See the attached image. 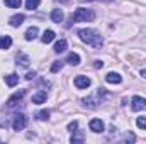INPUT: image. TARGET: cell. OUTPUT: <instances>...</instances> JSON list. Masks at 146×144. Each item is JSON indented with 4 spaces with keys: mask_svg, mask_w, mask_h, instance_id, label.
Returning a JSON list of instances; mask_svg holds the SVG:
<instances>
[{
    "mask_svg": "<svg viewBox=\"0 0 146 144\" xmlns=\"http://www.w3.org/2000/svg\"><path fill=\"white\" fill-rule=\"evenodd\" d=\"M36 117L39 120H48L49 119V110H39L36 114Z\"/></svg>",
    "mask_w": 146,
    "mask_h": 144,
    "instance_id": "cell-21",
    "label": "cell"
},
{
    "mask_svg": "<svg viewBox=\"0 0 146 144\" xmlns=\"http://www.w3.org/2000/svg\"><path fill=\"white\" fill-rule=\"evenodd\" d=\"M78 36H80V39H82L85 44H88V46H92V48H100L102 42H104L100 32L95 31V29H80V31H78Z\"/></svg>",
    "mask_w": 146,
    "mask_h": 144,
    "instance_id": "cell-1",
    "label": "cell"
},
{
    "mask_svg": "<svg viewBox=\"0 0 146 144\" xmlns=\"http://www.w3.org/2000/svg\"><path fill=\"white\" fill-rule=\"evenodd\" d=\"M72 143L73 144H82L83 143V136H72Z\"/></svg>",
    "mask_w": 146,
    "mask_h": 144,
    "instance_id": "cell-24",
    "label": "cell"
},
{
    "mask_svg": "<svg viewBox=\"0 0 146 144\" xmlns=\"http://www.w3.org/2000/svg\"><path fill=\"white\" fill-rule=\"evenodd\" d=\"M66 46H68V42H66V39H60L56 44H54V53H63V51H66Z\"/></svg>",
    "mask_w": 146,
    "mask_h": 144,
    "instance_id": "cell-12",
    "label": "cell"
},
{
    "mask_svg": "<svg viewBox=\"0 0 146 144\" xmlns=\"http://www.w3.org/2000/svg\"><path fill=\"white\" fill-rule=\"evenodd\" d=\"M136 124H138V127H141V129H146V115H143V117H138Z\"/></svg>",
    "mask_w": 146,
    "mask_h": 144,
    "instance_id": "cell-23",
    "label": "cell"
},
{
    "mask_svg": "<svg viewBox=\"0 0 146 144\" xmlns=\"http://www.w3.org/2000/svg\"><path fill=\"white\" fill-rule=\"evenodd\" d=\"M21 3H22V0H5V5L10 9H19Z\"/></svg>",
    "mask_w": 146,
    "mask_h": 144,
    "instance_id": "cell-20",
    "label": "cell"
},
{
    "mask_svg": "<svg viewBox=\"0 0 146 144\" xmlns=\"http://www.w3.org/2000/svg\"><path fill=\"white\" fill-rule=\"evenodd\" d=\"M34 76H36V71H29L27 75H26V80H33Z\"/></svg>",
    "mask_w": 146,
    "mask_h": 144,
    "instance_id": "cell-26",
    "label": "cell"
},
{
    "mask_svg": "<svg viewBox=\"0 0 146 144\" xmlns=\"http://www.w3.org/2000/svg\"><path fill=\"white\" fill-rule=\"evenodd\" d=\"M63 10L61 9H53V12H51V20L53 22H56V24H60V22H63Z\"/></svg>",
    "mask_w": 146,
    "mask_h": 144,
    "instance_id": "cell-9",
    "label": "cell"
},
{
    "mask_svg": "<svg viewBox=\"0 0 146 144\" xmlns=\"http://www.w3.org/2000/svg\"><path fill=\"white\" fill-rule=\"evenodd\" d=\"M66 61H68L72 66H76V65L80 63V56H78L76 53H70V54H68V58H66Z\"/></svg>",
    "mask_w": 146,
    "mask_h": 144,
    "instance_id": "cell-18",
    "label": "cell"
},
{
    "mask_svg": "<svg viewBox=\"0 0 146 144\" xmlns=\"http://www.w3.org/2000/svg\"><path fill=\"white\" fill-rule=\"evenodd\" d=\"M24 14H15V15H12L10 19H9V24L12 26V27H19L22 22H24Z\"/></svg>",
    "mask_w": 146,
    "mask_h": 144,
    "instance_id": "cell-8",
    "label": "cell"
},
{
    "mask_svg": "<svg viewBox=\"0 0 146 144\" xmlns=\"http://www.w3.org/2000/svg\"><path fill=\"white\" fill-rule=\"evenodd\" d=\"M88 127H90L92 132H104V122L100 119H92L90 124H88Z\"/></svg>",
    "mask_w": 146,
    "mask_h": 144,
    "instance_id": "cell-5",
    "label": "cell"
},
{
    "mask_svg": "<svg viewBox=\"0 0 146 144\" xmlns=\"http://www.w3.org/2000/svg\"><path fill=\"white\" fill-rule=\"evenodd\" d=\"M54 39V32L51 31V29H48V31H44L42 32V36H41V41L44 42V44H48V42H51Z\"/></svg>",
    "mask_w": 146,
    "mask_h": 144,
    "instance_id": "cell-16",
    "label": "cell"
},
{
    "mask_svg": "<svg viewBox=\"0 0 146 144\" xmlns=\"http://www.w3.org/2000/svg\"><path fill=\"white\" fill-rule=\"evenodd\" d=\"M61 68H63V63H61V61H54V63H53V66H51V71L56 73V71H60Z\"/></svg>",
    "mask_w": 146,
    "mask_h": 144,
    "instance_id": "cell-22",
    "label": "cell"
},
{
    "mask_svg": "<svg viewBox=\"0 0 146 144\" xmlns=\"http://www.w3.org/2000/svg\"><path fill=\"white\" fill-rule=\"evenodd\" d=\"M75 87L76 88H88L90 87V78H87V76H76L75 78Z\"/></svg>",
    "mask_w": 146,
    "mask_h": 144,
    "instance_id": "cell-6",
    "label": "cell"
},
{
    "mask_svg": "<svg viewBox=\"0 0 146 144\" xmlns=\"http://www.w3.org/2000/svg\"><path fill=\"white\" fill-rule=\"evenodd\" d=\"M37 34H39V29H37L36 26H34V27H29V29L26 31V41H33V39H36Z\"/></svg>",
    "mask_w": 146,
    "mask_h": 144,
    "instance_id": "cell-14",
    "label": "cell"
},
{
    "mask_svg": "<svg viewBox=\"0 0 146 144\" xmlns=\"http://www.w3.org/2000/svg\"><path fill=\"white\" fill-rule=\"evenodd\" d=\"M24 95H26V92H24V90H21V92L14 93V95L7 100V105H9V107H15V105H17V102H21V98H22Z\"/></svg>",
    "mask_w": 146,
    "mask_h": 144,
    "instance_id": "cell-7",
    "label": "cell"
},
{
    "mask_svg": "<svg viewBox=\"0 0 146 144\" xmlns=\"http://www.w3.org/2000/svg\"><path fill=\"white\" fill-rule=\"evenodd\" d=\"M95 19V14L90 10V9H83V7H78L75 10V14L72 15V22H90Z\"/></svg>",
    "mask_w": 146,
    "mask_h": 144,
    "instance_id": "cell-2",
    "label": "cell"
},
{
    "mask_svg": "<svg viewBox=\"0 0 146 144\" xmlns=\"http://www.w3.org/2000/svg\"><path fill=\"white\" fill-rule=\"evenodd\" d=\"M141 76H145L146 78V70H141Z\"/></svg>",
    "mask_w": 146,
    "mask_h": 144,
    "instance_id": "cell-28",
    "label": "cell"
},
{
    "mask_svg": "<svg viewBox=\"0 0 146 144\" xmlns=\"http://www.w3.org/2000/svg\"><path fill=\"white\" fill-rule=\"evenodd\" d=\"M76 129H78V122H75V120H73V122L68 124V131H70V132H75Z\"/></svg>",
    "mask_w": 146,
    "mask_h": 144,
    "instance_id": "cell-25",
    "label": "cell"
},
{
    "mask_svg": "<svg viewBox=\"0 0 146 144\" xmlns=\"http://www.w3.org/2000/svg\"><path fill=\"white\" fill-rule=\"evenodd\" d=\"M12 46V37L10 36H0V49H9Z\"/></svg>",
    "mask_w": 146,
    "mask_h": 144,
    "instance_id": "cell-13",
    "label": "cell"
},
{
    "mask_svg": "<svg viewBox=\"0 0 146 144\" xmlns=\"http://www.w3.org/2000/svg\"><path fill=\"white\" fill-rule=\"evenodd\" d=\"M131 102H133V105H131V107H133L134 112H139V110L146 108V100L143 98V97H138V95H136V97H133V100H131Z\"/></svg>",
    "mask_w": 146,
    "mask_h": 144,
    "instance_id": "cell-4",
    "label": "cell"
},
{
    "mask_svg": "<svg viewBox=\"0 0 146 144\" xmlns=\"http://www.w3.org/2000/svg\"><path fill=\"white\" fill-rule=\"evenodd\" d=\"M94 66H95V68H102V66H104V63H102V61H100V59H97V61H95V65H94Z\"/></svg>",
    "mask_w": 146,
    "mask_h": 144,
    "instance_id": "cell-27",
    "label": "cell"
},
{
    "mask_svg": "<svg viewBox=\"0 0 146 144\" xmlns=\"http://www.w3.org/2000/svg\"><path fill=\"white\" fill-rule=\"evenodd\" d=\"M5 83H7L9 87H15V85L19 83V76L14 75V73H12V75H7V76H5Z\"/></svg>",
    "mask_w": 146,
    "mask_h": 144,
    "instance_id": "cell-17",
    "label": "cell"
},
{
    "mask_svg": "<svg viewBox=\"0 0 146 144\" xmlns=\"http://www.w3.org/2000/svg\"><path fill=\"white\" fill-rule=\"evenodd\" d=\"M26 126H27V117H26L24 114L15 115V119H14V122H12L14 131H24V129H26Z\"/></svg>",
    "mask_w": 146,
    "mask_h": 144,
    "instance_id": "cell-3",
    "label": "cell"
},
{
    "mask_svg": "<svg viewBox=\"0 0 146 144\" xmlns=\"http://www.w3.org/2000/svg\"><path fill=\"white\" fill-rule=\"evenodd\" d=\"M39 3H41V0H26V7L29 9V10H34L39 7Z\"/></svg>",
    "mask_w": 146,
    "mask_h": 144,
    "instance_id": "cell-19",
    "label": "cell"
},
{
    "mask_svg": "<svg viewBox=\"0 0 146 144\" xmlns=\"http://www.w3.org/2000/svg\"><path fill=\"white\" fill-rule=\"evenodd\" d=\"M87 2H94V0H87ZM102 2H110V0H102Z\"/></svg>",
    "mask_w": 146,
    "mask_h": 144,
    "instance_id": "cell-29",
    "label": "cell"
},
{
    "mask_svg": "<svg viewBox=\"0 0 146 144\" xmlns=\"http://www.w3.org/2000/svg\"><path fill=\"white\" fill-rule=\"evenodd\" d=\"M106 81H107V83H114V85H117V83H121V81H122V78H121V75H119V73H107Z\"/></svg>",
    "mask_w": 146,
    "mask_h": 144,
    "instance_id": "cell-11",
    "label": "cell"
},
{
    "mask_svg": "<svg viewBox=\"0 0 146 144\" xmlns=\"http://www.w3.org/2000/svg\"><path fill=\"white\" fill-rule=\"evenodd\" d=\"M29 63H31V59H29L27 54H24V53H19V54H17V65H21L22 68H27Z\"/></svg>",
    "mask_w": 146,
    "mask_h": 144,
    "instance_id": "cell-10",
    "label": "cell"
},
{
    "mask_svg": "<svg viewBox=\"0 0 146 144\" xmlns=\"http://www.w3.org/2000/svg\"><path fill=\"white\" fill-rule=\"evenodd\" d=\"M46 102V92H37L33 95V104H44Z\"/></svg>",
    "mask_w": 146,
    "mask_h": 144,
    "instance_id": "cell-15",
    "label": "cell"
}]
</instances>
